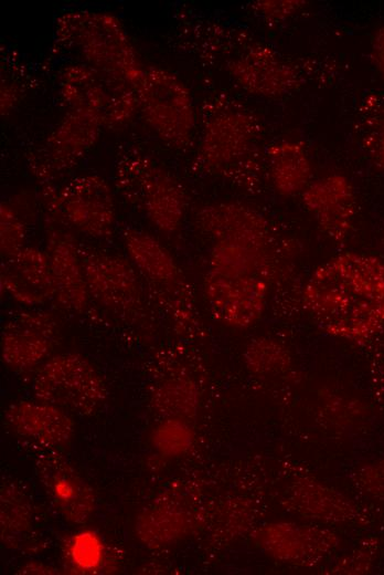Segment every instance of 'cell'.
I'll return each mask as SVG.
<instances>
[{"instance_id": "1", "label": "cell", "mask_w": 384, "mask_h": 575, "mask_svg": "<svg viewBox=\"0 0 384 575\" xmlns=\"http://www.w3.org/2000/svg\"><path fill=\"white\" fill-rule=\"evenodd\" d=\"M301 299L321 330L364 342L384 327V261L351 251L332 257L307 279Z\"/></svg>"}, {"instance_id": "2", "label": "cell", "mask_w": 384, "mask_h": 575, "mask_svg": "<svg viewBox=\"0 0 384 575\" xmlns=\"http://www.w3.org/2000/svg\"><path fill=\"white\" fill-rule=\"evenodd\" d=\"M269 270L268 247L214 242L204 294L215 320L234 328L255 324L266 307Z\"/></svg>"}, {"instance_id": "3", "label": "cell", "mask_w": 384, "mask_h": 575, "mask_svg": "<svg viewBox=\"0 0 384 575\" xmlns=\"http://www.w3.org/2000/svg\"><path fill=\"white\" fill-rule=\"evenodd\" d=\"M57 41L75 46L87 65L136 85L142 67L122 22L113 13L74 11L56 25Z\"/></svg>"}, {"instance_id": "4", "label": "cell", "mask_w": 384, "mask_h": 575, "mask_svg": "<svg viewBox=\"0 0 384 575\" xmlns=\"http://www.w3.org/2000/svg\"><path fill=\"white\" fill-rule=\"evenodd\" d=\"M118 191L161 232L174 233L182 224L186 196L179 180L150 156L130 151L117 165Z\"/></svg>"}, {"instance_id": "5", "label": "cell", "mask_w": 384, "mask_h": 575, "mask_svg": "<svg viewBox=\"0 0 384 575\" xmlns=\"http://www.w3.org/2000/svg\"><path fill=\"white\" fill-rule=\"evenodd\" d=\"M259 125L245 111H224L209 118L200 140V166L239 184L257 181Z\"/></svg>"}, {"instance_id": "6", "label": "cell", "mask_w": 384, "mask_h": 575, "mask_svg": "<svg viewBox=\"0 0 384 575\" xmlns=\"http://www.w3.org/2000/svg\"><path fill=\"white\" fill-rule=\"evenodd\" d=\"M135 91L138 109L157 136L173 148L185 147L195 128V108L183 81L171 71L149 66Z\"/></svg>"}, {"instance_id": "7", "label": "cell", "mask_w": 384, "mask_h": 575, "mask_svg": "<svg viewBox=\"0 0 384 575\" xmlns=\"http://www.w3.org/2000/svg\"><path fill=\"white\" fill-rule=\"evenodd\" d=\"M32 389L38 400L77 415L93 414L107 396L100 374L78 353L47 358L38 369Z\"/></svg>"}, {"instance_id": "8", "label": "cell", "mask_w": 384, "mask_h": 575, "mask_svg": "<svg viewBox=\"0 0 384 575\" xmlns=\"http://www.w3.org/2000/svg\"><path fill=\"white\" fill-rule=\"evenodd\" d=\"M43 200L53 217L78 232L98 240L113 236L116 209L113 191L98 175L74 177L57 191L43 186Z\"/></svg>"}, {"instance_id": "9", "label": "cell", "mask_w": 384, "mask_h": 575, "mask_svg": "<svg viewBox=\"0 0 384 575\" xmlns=\"http://www.w3.org/2000/svg\"><path fill=\"white\" fill-rule=\"evenodd\" d=\"M58 87L67 108L93 114L103 126H120L138 109L134 85L87 64L65 67Z\"/></svg>"}, {"instance_id": "10", "label": "cell", "mask_w": 384, "mask_h": 575, "mask_svg": "<svg viewBox=\"0 0 384 575\" xmlns=\"http://www.w3.org/2000/svg\"><path fill=\"white\" fill-rule=\"evenodd\" d=\"M122 239L129 260L146 279L152 296L174 313L188 310L192 305L190 291L170 251L142 230L128 229Z\"/></svg>"}, {"instance_id": "11", "label": "cell", "mask_w": 384, "mask_h": 575, "mask_svg": "<svg viewBox=\"0 0 384 575\" xmlns=\"http://www.w3.org/2000/svg\"><path fill=\"white\" fill-rule=\"evenodd\" d=\"M81 253L89 295L100 305L121 313L143 305V292L131 262L111 252L83 247Z\"/></svg>"}, {"instance_id": "12", "label": "cell", "mask_w": 384, "mask_h": 575, "mask_svg": "<svg viewBox=\"0 0 384 575\" xmlns=\"http://www.w3.org/2000/svg\"><path fill=\"white\" fill-rule=\"evenodd\" d=\"M57 335L53 314L21 310L7 321L1 334V356L14 369L26 370L45 362Z\"/></svg>"}, {"instance_id": "13", "label": "cell", "mask_w": 384, "mask_h": 575, "mask_svg": "<svg viewBox=\"0 0 384 575\" xmlns=\"http://www.w3.org/2000/svg\"><path fill=\"white\" fill-rule=\"evenodd\" d=\"M103 124L87 112L68 108L45 142L40 164L35 165L39 179L50 182L57 172L76 166L96 144Z\"/></svg>"}, {"instance_id": "14", "label": "cell", "mask_w": 384, "mask_h": 575, "mask_svg": "<svg viewBox=\"0 0 384 575\" xmlns=\"http://www.w3.org/2000/svg\"><path fill=\"white\" fill-rule=\"evenodd\" d=\"M35 466L41 485L64 519L75 524L86 522L95 510V493L72 463L51 449Z\"/></svg>"}, {"instance_id": "15", "label": "cell", "mask_w": 384, "mask_h": 575, "mask_svg": "<svg viewBox=\"0 0 384 575\" xmlns=\"http://www.w3.org/2000/svg\"><path fill=\"white\" fill-rule=\"evenodd\" d=\"M301 198L327 237L335 242L349 237L356 215V197L346 176L335 172L312 180Z\"/></svg>"}, {"instance_id": "16", "label": "cell", "mask_w": 384, "mask_h": 575, "mask_svg": "<svg viewBox=\"0 0 384 575\" xmlns=\"http://www.w3.org/2000/svg\"><path fill=\"white\" fill-rule=\"evenodd\" d=\"M227 67L244 91L259 97L286 95L298 84L295 69L264 44L249 45L231 60Z\"/></svg>"}, {"instance_id": "17", "label": "cell", "mask_w": 384, "mask_h": 575, "mask_svg": "<svg viewBox=\"0 0 384 575\" xmlns=\"http://www.w3.org/2000/svg\"><path fill=\"white\" fill-rule=\"evenodd\" d=\"M46 237V252L55 288L54 300L65 310L85 311L90 295L82 261V245L60 228L51 229Z\"/></svg>"}, {"instance_id": "18", "label": "cell", "mask_w": 384, "mask_h": 575, "mask_svg": "<svg viewBox=\"0 0 384 575\" xmlns=\"http://www.w3.org/2000/svg\"><path fill=\"white\" fill-rule=\"evenodd\" d=\"M1 289L24 306H36L54 299L55 288L46 251L24 247L4 259L0 271Z\"/></svg>"}, {"instance_id": "19", "label": "cell", "mask_w": 384, "mask_h": 575, "mask_svg": "<svg viewBox=\"0 0 384 575\" xmlns=\"http://www.w3.org/2000/svg\"><path fill=\"white\" fill-rule=\"evenodd\" d=\"M200 229L217 241L268 247L269 223L254 208L239 202H216L196 215Z\"/></svg>"}, {"instance_id": "20", "label": "cell", "mask_w": 384, "mask_h": 575, "mask_svg": "<svg viewBox=\"0 0 384 575\" xmlns=\"http://www.w3.org/2000/svg\"><path fill=\"white\" fill-rule=\"evenodd\" d=\"M255 541L278 561L305 565L317 562L334 545V536L326 530L284 522L260 527Z\"/></svg>"}, {"instance_id": "21", "label": "cell", "mask_w": 384, "mask_h": 575, "mask_svg": "<svg viewBox=\"0 0 384 575\" xmlns=\"http://www.w3.org/2000/svg\"><path fill=\"white\" fill-rule=\"evenodd\" d=\"M4 418L19 436L43 448L62 447L74 433V422L68 412L38 399L11 404Z\"/></svg>"}, {"instance_id": "22", "label": "cell", "mask_w": 384, "mask_h": 575, "mask_svg": "<svg viewBox=\"0 0 384 575\" xmlns=\"http://www.w3.org/2000/svg\"><path fill=\"white\" fill-rule=\"evenodd\" d=\"M266 165L270 182L281 196L302 192L312 181V161L305 143L282 139L271 144L266 151Z\"/></svg>"}, {"instance_id": "23", "label": "cell", "mask_w": 384, "mask_h": 575, "mask_svg": "<svg viewBox=\"0 0 384 575\" xmlns=\"http://www.w3.org/2000/svg\"><path fill=\"white\" fill-rule=\"evenodd\" d=\"M186 508L172 500H159L137 520L136 533L151 547L166 545L185 535L192 525Z\"/></svg>"}, {"instance_id": "24", "label": "cell", "mask_w": 384, "mask_h": 575, "mask_svg": "<svg viewBox=\"0 0 384 575\" xmlns=\"http://www.w3.org/2000/svg\"><path fill=\"white\" fill-rule=\"evenodd\" d=\"M290 502L297 512L322 521L344 520L348 511L340 494L308 480L296 484Z\"/></svg>"}, {"instance_id": "25", "label": "cell", "mask_w": 384, "mask_h": 575, "mask_svg": "<svg viewBox=\"0 0 384 575\" xmlns=\"http://www.w3.org/2000/svg\"><path fill=\"white\" fill-rule=\"evenodd\" d=\"M196 385L188 378H171L153 391L151 404L156 411L166 418L183 419L196 412L199 406Z\"/></svg>"}, {"instance_id": "26", "label": "cell", "mask_w": 384, "mask_h": 575, "mask_svg": "<svg viewBox=\"0 0 384 575\" xmlns=\"http://www.w3.org/2000/svg\"><path fill=\"white\" fill-rule=\"evenodd\" d=\"M31 505L14 484H6L1 491V537L3 543L17 544L31 525Z\"/></svg>"}, {"instance_id": "27", "label": "cell", "mask_w": 384, "mask_h": 575, "mask_svg": "<svg viewBox=\"0 0 384 575\" xmlns=\"http://www.w3.org/2000/svg\"><path fill=\"white\" fill-rule=\"evenodd\" d=\"M65 554L72 569L78 573H94L106 560L104 541L92 530L73 534L66 543Z\"/></svg>"}, {"instance_id": "28", "label": "cell", "mask_w": 384, "mask_h": 575, "mask_svg": "<svg viewBox=\"0 0 384 575\" xmlns=\"http://www.w3.org/2000/svg\"><path fill=\"white\" fill-rule=\"evenodd\" d=\"M244 356L247 368L254 374H269L282 370L289 365L286 349L267 338L253 339Z\"/></svg>"}, {"instance_id": "29", "label": "cell", "mask_w": 384, "mask_h": 575, "mask_svg": "<svg viewBox=\"0 0 384 575\" xmlns=\"http://www.w3.org/2000/svg\"><path fill=\"white\" fill-rule=\"evenodd\" d=\"M193 440L191 428L178 418H167L153 431L152 443L164 456H179L185 452Z\"/></svg>"}, {"instance_id": "30", "label": "cell", "mask_w": 384, "mask_h": 575, "mask_svg": "<svg viewBox=\"0 0 384 575\" xmlns=\"http://www.w3.org/2000/svg\"><path fill=\"white\" fill-rule=\"evenodd\" d=\"M26 227L17 209L9 202L0 205V250L4 259L19 253L24 248Z\"/></svg>"}, {"instance_id": "31", "label": "cell", "mask_w": 384, "mask_h": 575, "mask_svg": "<svg viewBox=\"0 0 384 575\" xmlns=\"http://www.w3.org/2000/svg\"><path fill=\"white\" fill-rule=\"evenodd\" d=\"M306 4L301 0H260L253 7L264 20L279 22L296 15Z\"/></svg>"}, {"instance_id": "32", "label": "cell", "mask_w": 384, "mask_h": 575, "mask_svg": "<svg viewBox=\"0 0 384 575\" xmlns=\"http://www.w3.org/2000/svg\"><path fill=\"white\" fill-rule=\"evenodd\" d=\"M370 56L372 64L384 81V25L378 27L372 35Z\"/></svg>"}, {"instance_id": "33", "label": "cell", "mask_w": 384, "mask_h": 575, "mask_svg": "<svg viewBox=\"0 0 384 575\" xmlns=\"http://www.w3.org/2000/svg\"><path fill=\"white\" fill-rule=\"evenodd\" d=\"M371 138L370 150L373 160L378 167L384 168V114L378 116Z\"/></svg>"}, {"instance_id": "34", "label": "cell", "mask_w": 384, "mask_h": 575, "mask_svg": "<svg viewBox=\"0 0 384 575\" xmlns=\"http://www.w3.org/2000/svg\"><path fill=\"white\" fill-rule=\"evenodd\" d=\"M23 574H56V569L40 562H31L21 567Z\"/></svg>"}]
</instances>
